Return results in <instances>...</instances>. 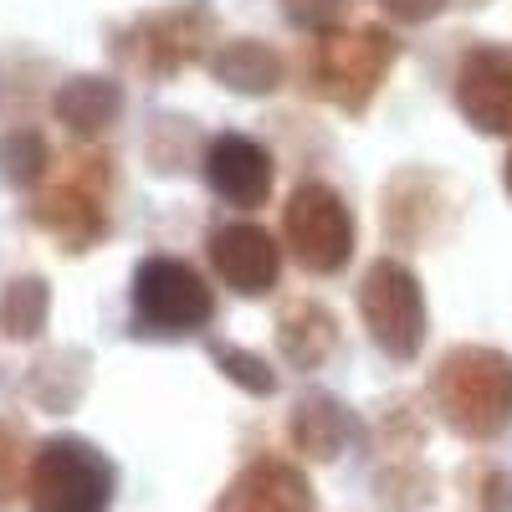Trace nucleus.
I'll return each instance as SVG.
<instances>
[{"mask_svg": "<svg viewBox=\"0 0 512 512\" xmlns=\"http://www.w3.org/2000/svg\"><path fill=\"white\" fill-rule=\"evenodd\" d=\"M134 303L154 333H190L210 318V292L185 262H169V256H154V262L139 267Z\"/></svg>", "mask_w": 512, "mask_h": 512, "instance_id": "nucleus-4", "label": "nucleus"}, {"mask_svg": "<svg viewBox=\"0 0 512 512\" xmlns=\"http://www.w3.org/2000/svg\"><path fill=\"white\" fill-rule=\"evenodd\" d=\"M216 512H313V492L292 466L256 461L236 477V487L221 497Z\"/></svg>", "mask_w": 512, "mask_h": 512, "instance_id": "nucleus-8", "label": "nucleus"}, {"mask_svg": "<svg viewBox=\"0 0 512 512\" xmlns=\"http://www.w3.org/2000/svg\"><path fill=\"white\" fill-rule=\"evenodd\" d=\"M436 395L461 436L492 441L512 425V359L497 349H456L441 364Z\"/></svg>", "mask_w": 512, "mask_h": 512, "instance_id": "nucleus-1", "label": "nucleus"}, {"mask_svg": "<svg viewBox=\"0 0 512 512\" xmlns=\"http://www.w3.org/2000/svg\"><path fill=\"white\" fill-rule=\"evenodd\" d=\"M221 364H231V379H241L251 395H267V390H272V374H262V364H256L251 354H236V349H226V354H221Z\"/></svg>", "mask_w": 512, "mask_h": 512, "instance_id": "nucleus-16", "label": "nucleus"}, {"mask_svg": "<svg viewBox=\"0 0 512 512\" xmlns=\"http://www.w3.org/2000/svg\"><path fill=\"white\" fill-rule=\"evenodd\" d=\"M287 241L297 246L303 267L313 272H333L349 262V246H354V221L344 200L323 185H303L287 205Z\"/></svg>", "mask_w": 512, "mask_h": 512, "instance_id": "nucleus-3", "label": "nucleus"}, {"mask_svg": "<svg viewBox=\"0 0 512 512\" xmlns=\"http://www.w3.org/2000/svg\"><path fill=\"white\" fill-rule=\"evenodd\" d=\"M292 436H297V446L313 451V456H333L338 436H344V415H338V405H333V400H313V405L297 410Z\"/></svg>", "mask_w": 512, "mask_h": 512, "instance_id": "nucleus-13", "label": "nucleus"}, {"mask_svg": "<svg viewBox=\"0 0 512 512\" xmlns=\"http://www.w3.org/2000/svg\"><path fill=\"white\" fill-rule=\"evenodd\" d=\"M210 256H216L221 277L236 292H262L277 282V241L256 226H226L210 236Z\"/></svg>", "mask_w": 512, "mask_h": 512, "instance_id": "nucleus-9", "label": "nucleus"}, {"mask_svg": "<svg viewBox=\"0 0 512 512\" xmlns=\"http://www.w3.org/2000/svg\"><path fill=\"white\" fill-rule=\"evenodd\" d=\"M384 57H390V41H384L379 31L338 36V41H328V52H323V77H328V82L354 77L359 88L369 93V88H374V77H379V67H384Z\"/></svg>", "mask_w": 512, "mask_h": 512, "instance_id": "nucleus-10", "label": "nucleus"}, {"mask_svg": "<svg viewBox=\"0 0 512 512\" xmlns=\"http://www.w3.org/2000/svg\"><path fill=\"white\" fill-rule=\"evenodd\" d=\"M113 472L82 441H47L31 461V507L36 512H108Z\"/></svg>", "mask_w": 512, "mask_h": 512, "instance_id": "nucleus-2", "label": "nucleus"}, {"mask_svg": "<svg viewBox=\"0 0 512 512\" xmlns=\"http://www.w3.org/2000/svg\"><path fill=\"white\" fill-rule=\"evenodd\" d=\"M384 11H395L400 21H425L441 11V0H384Z\"/></svg>", "mask_w": 512, "mask_h": 512, "instance_id": "nucleus-18", "label": "nucleus"}, {"mask_svg": "<svg viewBox=\"0 0 512 512\" xmlns=\"http://www.w3.org/2000/svg\"><path fill=\"white\" fill-rule=\"evenodd\" d=\"M507 190H512V159H507Z\"/></svg>", "mask_w": 512, "mask_h": 512, "instance_id": "nucleus-20", "label": "nucleus"}, {"mask_svg": "<svg viewBox=\"0 0 512 512\" xmlns=\"http://www.w3.org/2000/svg\"><path fill=\"white\" fill-rule=\"evenodd\" d=\"M0 318H6L11 333H36L41 318H47V287L41 282H16L0 303Z\"/></svg>", "mask_w": 512, "mask_h": 512, "instance_id": "nucleus-14", "label": "nucleus"}, {"mask_svg": "<svg viewBox=\"0 0 512 512\" xmlns=\"http://www.w3.org/2000/svg\"><path fill=\"white\" fill-rule=\"evenodd\" d=\"M113 108H118V88H108V82H98V77H77L72 88H62L57 93V113L72 123V128H98V123H108L113 118Z\"/></svg>", "mask_w": 512, "mask_h": 512, "instance_id": "nucleus-11", "label": "nucleus"}, {"mask_svg": "<svg viewBox=\"0 0 512 512\" xmlns=\"http://www.w3.org/2000/svg\"><path fill=\"white\" fill-rule=\"evenodd\" d=\"M205 175L216 185V195H226L231 205H262L272 190V159L241 134H226L210 144L205 154Z\"/></svg>", "mask_w": 512, "mask_h": 512, "instance_id": "nucleus-7", "label": "nucleus"}, {"mask_svg": "<svg viewBox=\"0 0 512 512\" xmlns=\"http://www.w3.org/2000/svg\"><path fill=\"white\" fill-rule=\"evenodd\" d=\"M477 507L482 512H512V477L507 472H487L482 492H477Z\"/></svg>", "mask_w": 512, "mask_h": 512, "instance_id": "nucleus-17", "label": "nucleus"}, {"mask_svg": "<svg viewBox=\"0 0 512 512\" xmlns=\"http://www.w3.org/2000/svg\"><path fill=\"white\" fill-rule=\"evenodd\" d=\"M0 164H6L11 180H36V169L47 164V149H41L36 134H16V139H6V149H0Z\"/></svg>", "mask_w": 512, "mask_h": 512, "instance_id": "nucleus-15", "label": "nucleus"}, {"mask_svg": "<svg viewBox=\"0 0 512 512\" xmlns=\"http://www.w3.org/2000/svg\"><path fill=\"white\" fill-rule=\"evenodd\" d=\"M456 103L482 134H512V52L477 47L456 72Z\"/></svg>", "mask_w": 512, "mask_h": 512, "instance_id": "nucleus-6", "label": "nucleus"}, {"mask_svg": "<svg viewBox=\"0 0 512 512\" xmlns=\"http://www.w3.org/2000/svg\"><path fill=\"white\" fill-rule=\"evenodd\" d=\"M364 318L379 338V349H390L395 359H410L425 338V303H420L415 277L395 262H379L364 282Z\"/></svg>", "mask_w": 512, "mask_h": 512, "instance_id": "nucleus-5", "label": "nucleus"}, {"mask_svg": "<svg viewBox=\"0 0 512 512\" xmlns=\"http://www.w3.org/2000/svg\"><path fill=\"white\" fill-rule=\"evenodd\" d=\"M16 451L6 446V436H0V497H11V487H16Z\"/></svg>", "mask_w": 512, "mask_h": 512, "instance_id": "nucleus-19", "label": "nucleus"}, {"mask_svg": "<svg viewBox=\"0 0 512 512\" xmlns=\"http://www.w3.org/2000/svg\"><path fill=\"white\" fill-rule=\"evenodd\" d=\"M216 72L231 82V88H246V93H262V88H277V62L272 52L251 47V41H236L216 57Z\"/></svg>", "mask_w": 512, "mask_h": 512, "instance_id": "nucleus-12", "label": "nucleus"}]
</instances>
